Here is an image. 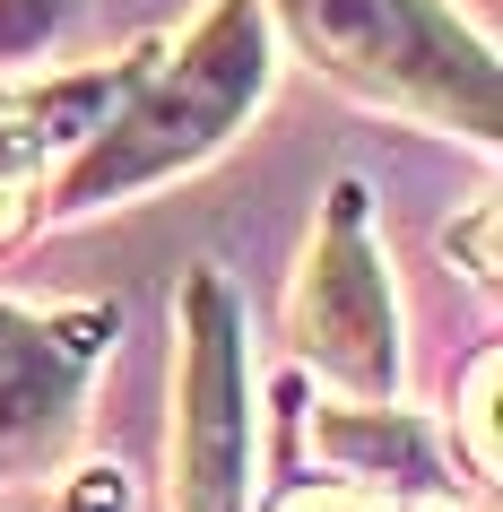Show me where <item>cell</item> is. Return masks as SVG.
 <instances>
[{
    "instance_id": "1",
    "label": "cell",
    "mask_w": 503,
    "mask_h": 512,
    "mask_svg": "<svg viewBox=\"0 0 503 512\" xmlns=\"http://www.w3.org/2000/svg\"><path fill=\"white\" fill-rule=\"evenodd\" d=\"M261 79H269V18H261V0H217L165 70L139 61V79L122 87L131 105L113 113V122H96L105 139L79 148L70 183H61V209H105V200H122V191L157 183V174L200 165L217 139L252 113Z\"/></svg>"
},
{
    "instance_id": "2",
    "label": "cell",
    "mask_w": 503,
    "mask_h": 512,
    "mask_svg": "<svg viewBox=\"0 0 503 512\" xmlns=\"http://www.w3.org/2000/svg\"><path fill=\"white\" fill-rule=\"evenodd\" d=\"M278 18L321 70H339L347 87H365L382 105H408L469 139L503 131L495 61L443 0H278Z\"/></svg>"
},
{
    "instance_id": "3",
    "label": "cell",
    "mask_w": 503,
    "mask_h": 512,
    "mask_svg": "<svg viewBox=\"0 0 503 512\" xmlns=\"http://www.w3.org/2000/svg\"><path fill=\"white\" fill-rule=\"evenodd\" d=\"M183 512H243L252 486V374H243V304L217 270L183 278Z\"/></svg>"
},
{
    "instance_id": "4",
    "label": "cell",
    "mask_w": 503,
    "mask_h": 512,
    "mask_svg": "<svg viewBox=\"0 0 503 512\" xmlns=\"http://www.w3.org/2000/svg\"><path fill=\"white\" fill-rule=\"evenodd\" d=\"M295 348H304V365H321L330 382L365 391V400H382L399 374L391 278H382V252L365 235V191L356 183L330 191V217L313 235V261L295 287Z\"/></svg>"
},
{
    "instance_id": "5",
    "label": "cell",
    "mask_w": 503,
    "mask_h": 512,
    "mask_svg": "<svg viewBox=\"0 0 503 512\" xmlns=\"http://www.w3.org/2000/svg\"><path fill=\"white\" fill-rule=\"evenodd\" d=\"M105 339H113V304L105 313H18V304H0V478L61 452V434L79 417V382Z\"/></svg>"
},
{
    "instance_id": "6",
    "label": "cell",
    "mask_w": 503,
    "mask_h": 512,
    "mask_svg": "<svg viewBox=\"0 0 503 512\" xmlns=\"http://www.w3.org/2000/svg\"><path fill=\"white\" fill-rule=\"evenodd\" d=\"M321 452L347 460L356 478H399L417 486V495H443V452H434V434L417 426V417H399V408H382V417H321Z\"/></svg>"
},
{
    "instance_id": "7",
    "label": "cell",
    "mask_w": 503,
    "mask_h": 512,
    "mask_svg": "<svg viewBox=\"0 0 503 512\" xmlns=\"http://www.w3.org/2000/svg\"><path fill=\"white\" fill-rule=\"evenodd\" d=\"M61 9H70V0H0V61L44 53L53 27H61Z\"/></svg>"
},
{
    "instance_id": "8",
    "label": "cell",
    "mask_w": 503,
    "mask_h": 512,
    "mask_svg": "<svg viewBox=\"0 0 503 512\" xmlns=\"http://www.w3.org/2000/svg\"><path fill=\"white\" fill-rule=\"evenodd\" d=\"M460 426H469V460H477V469H495V356H477V365H469Z\"/></svg>"
},
{
    "instance_id": "9",
    "label": "cell",
    "mask_w": 503,
    "mask_h": 512,
    "mask_svg": "<svg viewBox=\"0 0 503 512\" xmlns=\"http://www.w3.org/2000/svg\"><path fill=\"white\" fill-rule=\"evenodd\" d=\"M61 512H131V478L122 469H87V478H70Z\"/></svg>"
},
{
    "instance_id": "10",
    "label": "cell",
    "mask_w": 503,
    "mask_h": 512,
    "mask_svg": "<svg viewBox=\"0 0 503 512\" xmlns=\"http://www.w3.org/2000/svg\"><path fill=\"white\" fill-rule=\"evenodd\" d=\"M460 252H469V270H477V278L495 270V209H477L469 226H460Z\"/></svg>"
},
{
    "instance_id": "11",
    "label": "cell",
    "mask_w": 503,
    "mask_h": 512,
    "mask_svg": "<svg viewBox=\"0 0 503 512\" xmlns=\"http://www.w3.org/2000/svg\"><path fill=\"white\" fill-rule=\"evenodd\" d=\"M295 512H356V504H339V495H330V504H295Z\"/></svg>"
}]
</instances>
